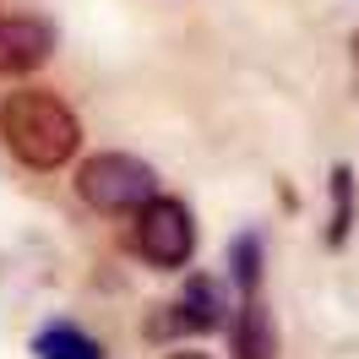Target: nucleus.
<instances>
[{"mask_svg": "<svg viewBox=\"0 0 359 359\" xmlns=\"http://www.w3.org/2000/svg\"><path fill=\"white\" fill-rule=\"evenodd\" d=\"M224 327V289H218V278H185V289H180L175 305H163V316L147 321V337H180V332H218Z\"/></svg>", "mask_w": 359, "mask_h": 359, "instance_id": "obj_4", "label": "nucleus"}, {"mask_svg": "<svg viewBox=\"0 0 359 359\" xmlns=\"http://www.w3.org/2000/svg\"><path fill=\"white\" fill-rule=\"evenodd\" d=\"M348 224H354V175L332 169V245L348 240Z\"/></svg>", "mask_w": 359, "mask_h": 359, "instance_id": "obj_9", "label": "nucleus"}, {"mask_svg": "<svg viewBox=\"0 0 359 359\" xmlns=\"http://www.w3.org/2000/svg\"><path fill=\"white\" fill-rule=\"evenodd\" d=\"M169 359H202V354H169Z\"/></svg>", "mask_w": 359, "mask_h": 359, "instance_id": "obj_10", "label": "nucleus"}, {"mask_svg": "<svg viewBox=\"0 0 359 359\" xmlns=\"http://www.w3.org/2000/svg\"><path fill=\"white\" fill-rule=\"evenodd\" d=\"M55 55V27L39 17H0V76H27Z\"/></svg>", "mask_w": 359, "mask_h": 359, "instance_id": "obj_5", "label": "nucleus"}, {"mask_svg": "<svg viewBox=\"0 0 359 359\" xmlns=\"http://www.w3.org/2000/svg\"><path fill=\"white\" fill-rule=\"evenodd\" d=\"M0 142L27 169H60L82 147V120L49 88H22L0 98Z\"/></svg>", "mask_w": 359, "mask_h": 359, "instance_id": "obj_1", "label": "nucleus"}, {"mask_svg": "<svg viewBox=\"0 0 359 359\" xmlns=\"http://www.w3.org/2000/svg\"><path fill=\"white\" fill-rule=\"evenodd\" d=\"M136 256L158 272H175L191 262L196 250V224H191V207L180 196H153V202L136 212V234H131Z\"/></svg>", "mask_w": 359, "mask_h": 359, "instance_id": "obj_3", "label": "nucleus"}, {"mask_svg": "<svg viewBox=\"0 0 359 359\" xmlns=\"http://www.w3.org/2000/svg\"><path fill=\"white\" fill-rule=\"evenodd\" d=\"M234 354L240 359H272L278 354V332H272V311L245 294V305H240V327H234Z\"/></svg>", "mask_w": 359, "mask_h": 359, "instance_id": "obj_6", "label": "nucleus"}, {"mask_svg": "<svg viewBox=\"0 0 359 359\" xmlns=\"http://www.w3.org/2000/svg\"><path fill=\"white\" fill-rule=\"evenodd\" d=\"M33 354L39 359H104V343L88 337L82 327H71V321H55V327H44L33 337Z\"/></svg>", "mask_w": 359, "mask_h": 359, "instance_id": "obj_7", "label": "nucleus"}, {"mask_svg": "<svg viewBox=\"0 0 359 359\" xmlns=\"http://www.w3.org/2000/svg\"><path fill=\"white\" fill-rule=\"evenodd\" d=\"M229 267H234V283L245 294H256L262 283V234H240L234 245H229Z\"/></svg>", "mask_w": 359, "mask_h": 359, "instance_id": "obj_8", "label": "nucleus"}, {"mask_svg": "<svg viewBox=\"0 0 359 359\" xmlns=\"http://www.w3.org/2000/svg\"><path fill=\"white\" fill-rule=\"evenodd\" d=\"M76 196L93 207V212H142V207L158 196V175L131 153H93L82 169H76Z\"/></svg>", "mask_w": 359, "mask_h": 359, "instance_id": "obj_2", "label": "nucleus"}]
</instances>
